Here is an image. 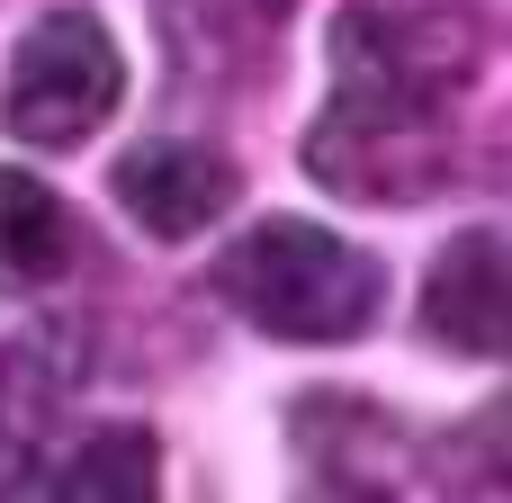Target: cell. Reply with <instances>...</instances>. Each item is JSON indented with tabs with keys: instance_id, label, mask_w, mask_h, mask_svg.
I'll use <instances>...</instances> for the list:
<instances>
[{
	"instance_id": "3957f363",
	"label": "cell",
	"mask_w": 512,
	"mask_h": 503,
	"mask_svg": "<svg viewBox=\"0 0 512 503\" xmlns=\"http://www.w3.org/2000/svg\"><path fill=\"white\" fill-rule=\"evenodd\" d=\"M306 171L333 198L414 207L450 180V117L441 108H342V99H324V117L306 126Z\"/></svg>"
},
{
	"instance_id": "5b68a950",
	"label": "cell",
	"mask_w": 512,
	"mask_h": 503,
	"mask_svg": "<svg viewBox=\"0 0 512 503\" xmlns=\"http://www.w3.org/2000/svg\"><path fill=\"white\" fill-rule=\"evenodd\" d=\"M288 441H297V459H306V486H315V495H387V486H405V477H414V441H405L369 396H342V387L297 396Z\"/></svg>"
},
{
	"instance_id": "ba28073f",
	"label": "cell",
	"mask_w": 512,
	"mask_h": 503,
	"mask_svg": "<svg viewBox=\"0 0 512 503\" xmlns=\"http://www.w3.org/2000/svg\"><path fill=\"white\" fill-rule=\"evenodd\" d=\"M81 261V225L72 207L36 180V171H0V297H36Z\"/></svg>"
},
{
	"instance_id": "30bf717a",
	"label": "cell",
	"mask_w": 512,
	"mask_h": 503,
	"mask_svg": "<svg viewBox=\"0 0 512 503\" xmlns=\"http://www.w3.org/2000/svg\"><path fill=\"white\" fill-rule=\"evenodd\" d=\"M423 9H486V0H423Z\"/></svg>"
},
{
	"instance_id": "52a82bcc",
	"label": "cell",
	"mask_w": 512,
	"mask_h": 503,
	"mask_svg": "<svg viewBox=\"0 0 512 503\" xmlns=\"http://www.w3.org/2000/svg\"><path fill=\"white\" fill-rule=\"evenodd\" d=\"M279 18L288 0H162V36H171V63L180 81H252L279 45Z\"/></svg>"
},
{
	"instance_id": "6da1fadb",
	"label": "cell",
	"mask_w": 512,
	"mask_h": 503,
	"mask_svg": "<svg viewBox=\"0 0 512 503\" xmlns=\"http://www.w3.org/2000/svg\"><path fill=\"white\" fill-rule=\"evenodd\" d=\"M216 297L270 342H360L387 306V270L306 216H261L216 252Z\"/></svg>"
},
{
	"instance_id": "277c9868",
	"label": "cell",
	"mask_w": 512,
	"mask_h": 503,
	"mask_svg": "<svg viewBox=\"0 0 512 503\" xmlns=\"http://www.w3.org/2000/svg\"><path fill=\"white\" fill-rule=\"evenodd\" d=\"M108 189H117V207H126L153 243H189V234H207V225L234 207L243 171H234L216 144H198V135H153V144L117 153Z\"/></svg>"
},
{
	"instance_id": "7a4b0ae2",
	"label": "cell",
	"mask_w": 512,
	"mask_h": 503,
	"mask_svg": "<svg viewBox=\"0 0 512 503\" xmlns=\"http://www.w3.org/2000/svg\"><path fill=\"white\" fill-rule=\"evenodd\" d=\"M126 99V63L99 27V9H45L0 81V126L36 153H72L81 135H99Z\"/></svg>"
},
{
	"instance_id": "9c48e42d",
	"label": "cell",
	"mask_w": 512,
	"mask_h": 503,
	"mask_svg": "<svg viewBox=\"0 0 512 503\" xmlns=\"http://www.w3.org/2000/svg\"><path fill=\"white\" fill-rule=\"evenodd\" d=\"M45 486L72 495V503H144L153 486H162V450H153V432L108 423V432H90L81 450H63Z\"/></svg>"
},
{
	"instance_id": "8992f818",
	"label": "cell",
	"mask_w": 512,
	"mask_h": 503,
	"mask_svg": "<svg viewBox=\"0 0 512 503\" xmlns=\"http://www.w3.org/2000/svg\"><path fill=\"white\" fill-rule=\"evenodd\" d=\"M423 324H432L441 351H468V360L512 351V261L495 225H468V234L441 243L432 288H423Z\"/></svg>"
}]
</instances>
